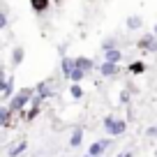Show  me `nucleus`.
<instances>
[{"mask_svg": "<svg viewBox=\"0 0 157 157\" xmlns=\"http://www.w3.org/2000/svg\"><path fill=\"white\" fill-rule=\"evenodd\" d=\"M143 72H146V63H143V60L129 63V74H143Z\"/></svg>", "mask_w": 157, "mask_h": 157, "instance_id": "f3484780", "label": "nucleus"}, {"mask_svg": "<svg viewBox=\"0 0 157 157\" xmlns=\"http://www.w3.org/2000/svg\"><path fill=\"white\" fill-rule=\"evenodd\" d=\"M86 74H88V72H86V69L76 67V69H74V72H72V76H69V81H72V83H81V81H83V78H86Z\"/></svg>", "mask_w": 157, "mask_h": 157, "instance_id": "a211bd4d", "label": "nucleus"}, {"mask_svg": "<svg viewBox=\"0 0 157 157\" xmlns=\"http://www.w3.org/2000/svg\"><path fill=\"white\" fill-rule=\"evenodd\" d=\"M83 143V127L81 125H76V127L72 129V136H69V146L72 148H78Z\"/></svg>", "mask_w": 157, "mask_h": 157, "instance_id": "6e6552de", "label": "nucleus"}, {"mask_svg": "<svg viewBox=\"0 0 157 157\" xmlns=\"http://www.w3.org/2000/svg\"><path fill=\"white\" fill-rule=\"evenodd\" d=\"M0 90H2V102H10V99L16 95V90H14V78H12V76H7L5 86H2Z\"/></svg>", "mask_w": 157, "mask_h": 157, "instance_id": "0eeeda50", "label": "nucleus"}, {"mask_svg": "<svg viewBox=\"0 0 157 157\" xmlns=\"http://www.w3.org/2000/svg\"><path fill=\"white\" fill-rule=\"evenodd\" d=\"M111 146V139H99V141H93L88 146V155L93 157H102L104 152H106V148Z\"/></svg>", "mask_w": 157, "mask_h": 157, "instance_id": "7ed1b4c3", "label": "nucleus"}, {"mask_svg": "<svg viewBox=\"0 0 157 157\" xmlns=\"http://www.w3.org/2000/svg\"><path fill=\"white\" fill-rule=\"evenodd\" d=\"M118 157H134V152H132V150H125V152H120Z\"/></svg>", "mask_w": 157, "mask_h": 157, "instance_id": "b1692460", "label": "nucleus"}, {"mask_svg": "<svg viewBox=\"0 0 157 157\" xmlns=\"http://www.w3.org/2000/svg\"><path fill=\"white\" fill-rule=\"evenodd\" d=\"M35 95H37V88H21L19 93H16L10 102H5V104H7V106H10L14 113H19V111H23V109L33 102Z\"/></svg>", "mask_w": 157, "mask_h": 157, "instance_id": "f257e3e1", "label": "nucleus"}, {"mask_svg": "<svg viewBox=\"0 0 157 157\" xmlns=\"http://www.w3.org/2000/svg\"><path fill=\"white\" fill-rule=\"evenodd\" d=\"M127 30H141L143 28V16H139V14H132V16H127Z\"/></svg>", "mask_w": 157, "mask_h": 157, "instance_id": "f8f14e48", "label": "nucleus"}, {"mask_svg": "<svg viewBox=\"0 0 157 157\" xmlns=\"http://www.w3.org/2000/svg\"><path fill=\"white\" fill-rule=\"evenodd\" d=\"M74 69H76V58L63 56V60H60V72H63V76H65V78H69Z\"/></svg>", "mask_w": 157, "mask_h": 157, "instance_id": "423d86ee", "label": "nucleus"}, {"mask_svg": "<svg viewBox=\"0 0 157 157\" xmlns=\"http://www.w3.org/2000/svg\"><path fill=\"white\" fill-rule=\"evenodd\" d=\"M104 60H109V63H120L123 60V51L118 49H109V51H104Z\"/></svg>", "mask_w": 157, "mask_h": 157, "instance_id": "2eb2a0df", "label": "nucleus"}, {"mask_svg": "<svg viewBox=\"0 0 157 157\" xmlns=\"http://www.w3.org/2000/svg\"><path fill=\"white\" fill-rule=\"evenodd\" d=\"M83 157H93V155H83Z\"/></svg>", "mask_w": 157, "mask_h": 157, "instance_id": "bb28decb", "label": "nucleus"}, {"mask_svg": "<svg viewBox=\"0 0 157 157\" xmlns=\"http://www.w3.org/2000/svg\"><path fill=\"white\" fill-rule=\"evenodd\" d=\"M69 95H72L74 99H81V97H83V88H81L78 83H72V86H69Z\"/></svg>", "mask_w": 157, "mask_h": 157, "instance_id": "6ab92c4d", "label": "nucleus"}, {"mask_svg": "<svg viewBox=\"0 0 157 157\" xmlns=\"http://www.w3.org/2000/svg\"><path fill=\"white\" fill-rule=\"evenodd\" d=\"M152 33H155V35H157V23H155V28H152Z\"/></svg>", "mask_w": 157, "mask_h": 157, "instance_id": "393cba45", "label": "nucleus"}, {"mask_svg": "<svg viewBox=\"0 0 157 157\" xmlns=\"http://www.w3.org/2000/svg\"><path fill=\"white\" fill-rule=\"evenodd\" d=\"M155 157H157V146H155Z\"/></svg>", "mask_w": 157, "mask_h": 157, "instance_id": "a878e982", "label": "nucleus"}, {"mask_svg": "<svg viewBox=\"0 0 157 157\" xmlns=\"http://www.w3.org/2000/svg\"><path fill=\"white\" fill-rule=\"evenodd\" d=\"M23 58H25V49L23 46H14V49H12V65L19 67V65L23 63Z\"/></svg>", "mask_w": 157, "mask_h": 157, "instance_id": "ddd939ff", "label": "nucleus"}, {"mask_svg": "<svg viewBox=\"0 0 157 157\" xmlns=\"http://www.w3.org/2000/svg\"><path fill=\"white\" fill-rule=\"evenodd\" d=\"M76 67L86 69V72H90V69H97V65H95L93 58H88V56H76Z\"/></svg>", "mask_w": 157, "mask_h": 157, "instance_id": "9d476101", "label": "nucleus"}, {"mask_svg": "<svg viewBox=\"0 0 157 157\" xmlns=\"http://www.w3.org/2000/svg\"><path fill=\"white\" fill-rule=\"evenodd\" d=\"M25 148H28V141H19V143H14V146L10 148V152H7V157H19V155H23Z\"/></svg>", "mask_w": 157, "mask_h": 157, "instance_id": "dca6fc26", "label": "nucleus"}, {"mask_svg": "<svg viewBox=\"0 0 157 157\" xmlns=\"http://www.w3.org/2000/svg\"><path fill=\"white\" fill-rule=\"evenodd\" d=\"M109 49H116V37H111V39H104L102 51H109Z\"/></svg>", "mask_w": 157, "mask_h": 157, "instance_id": "aec40b11", "label": "nucleus"}, {"mask_svg": "<svg viewBox=\"0 0 157 157\" xmlns=\"http://www.w3.org/2000/svg\"><path fill=\"white\" fill-rule=\"evenodd\" d=\"M7 25H10V16H7V12H2V14H0V28L7 30Z\"/></svg>", "mask_w": 157, "mask_h": 157, "instance_id": "412c9836", "label": "nucleus"}, {"mask_svg": "<svg viewBox=\"0 0 157 157\" xmlns=\"http://www.w3.org/2000/svg\"><path fill=\"white\" fill-rule=\"evenodd\" d=\"M97 69H99V74H102L104 78H111V76H116V74L120 72V63H109V60H104Z\"/></svg>", "mask_w": 157, "mask_h": 157, "instance_id": "39448f33", "label": "nucleus"}, {"mask_svg": "<svg viewBox=\"0 0 157 157\" xmlns=\"http://www.w3.org/2000/svg\"><path fill=\"white\" fill-rule=\"evenodd\" d=\"M12 109L7 106V104H2V106H0V125H2V127H10L12 125Z\"/></svg>", "mask_w": 157, "mask_h": 157, "instance_id": "9b49d317", "label": "nucleus"}, {"mask_svg": "<svg viewBox=\"0 0 157 157\" xmlns=\"http://www.w3.org/2000/svg\"><path fill=\"white\" fill-rule=\"evenodd\" d=\"M139 49L141 51H148V53H155L157 51V35H143L141 39H139Z\"/></svg>", "mask_w": 157, "mask_h": 157, "instance_id": "20e7f679", "label": "nucleus"}, {"mask_svg": "<svg viewBox=\"0 0 157 157\" xmlns=\"http://www.w3.org/2000/svg\"><path fill=\"white\" fill-rule=\"evenodd\" d=\"M102 127L106 129L109 136H123L125 132H127V120H123V118H113V116H106L104 118Z\"/></svg>", "mask_w": 157, "mask_h": 157, "instance_id": "f03ea898", "label": "nucleus"}, {"mask_svg": "<svg viewBox=\"0 0 157 157\" xmlns=\"http://www.w3.org/2000/svg\"><path fill=\"white\" fill-rule=\"evenodd\" d=\"M30 7H33V12H37V14H44L51 7V0H30Z\"/></svg>", "mask_w": 157, "mask_h": 157, "instance_id": "4468645a", "label": "nucleus"}, {"mask_svg": "<svg viewBox=\"0 0 157 157\" xmlns=\"http://www.w3.org/2000/svg\"><path fill=\"white\" fill-rule=\"evenodd\" d=\"M120 102H123V104H127V102H129V88H125L123 93H120Z\"/></svg>", "mask_w": 157, "mask_h": 157, "instance_id": "4be33fe9", "label": "nucleus"}, {"mask_svg": "<svg viewBox=\"0 0 157 157\" xmlns=\"http://www.w3.org/2000/svg\"><path fill=\"white\" fill-rule=\"evenodd\" d=\"M35 88H37V97H39V99H49V97H53V88H51V86L46 83V81L37 83Z\"/></svg>", "mask_w": 157, "mask_h": 157, "instance_id": "1a4fd4ad", "label": "nucleus"}, {"mask_svg": "<svg viewBox=\"0 0 157 157\" xmlns=\"http://www.w3.org/2000/svg\"><path fill=\"white\" fill-rule=\"evenodd\" d=\"M146 136H150V139H157V127H148V129H146Z\"/></svg>", "mask_w": 157, "mask_h": 157, "instance_id": "5701e85b", "label": "nucleus"}]
</instances>
